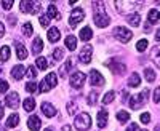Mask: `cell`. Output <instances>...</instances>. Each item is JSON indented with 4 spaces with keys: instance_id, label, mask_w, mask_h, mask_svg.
<instances>
[{
    "instance_id": "37",
    "label": "cell",
    "mask_w": 160,
    "mask_h": 131,
    "mask_svg": "<svg viewBox=\"0 0 160 131\" xmlns=\"http://www.w3.org/2000/svg\"><path fill=\"white\" fill-rule=\"evenodd\" d=\"M62 56H64V51L61 48H56L55 51H53V58H55V61H61Z\"/></svg>"
},
{
    "instance_id": "21",
    "label": "cell",
    "mask_w": 160,
    "mask_h": 131,
    "mask_svg": "<svg viewBox=\"0 0 160 131\" xmlns=\"http://www.w3.org/2000/svg\"><path fill=\"white\" fill-rule=\"evenodd\" d=\"M127 22H128L130 26H133V27H138L139 22H141V18H139L138 13H131V15L127 16Z\"/></svg>"
},
{
    "instance_id": "7",
    "label": "cell",
    "mask_w": 160,
    "mask_h": 131,
    "mask_svg": "<svg viewBox=\"0 0 160 131\" xmlns=\"http://www.w3.org/2000/svg\"><path fill=\"white\" fill-rule=\"evenodd\" d=\"M85 80H87V75L83 72H80V70H75L71 75V85L74 88H82V85L85 83Z\"/></svg>"
},
{
    "instance_id": "16",
    "label": "cell",
    "mask_w": 160,
    "mask_h": 131,
    "mask_svg": "<svg viewBox=\"0 0 160 131\" xmlns=\"http://www.w3.org/2000/svg\"><path fill=\"white\" fill-rule=\"evenodd\" d=\"M15 46H16V55H18V59L24 61L26 58H28V50H26V46H24L22 43H19V42H16V43H15Z\"/></svg>"
},
{
    "instance_id": "33",
    "label": "cell",
    "mask_w": 160,
    "mask_h": 131,
    "mask_svg": "<svg viewBox=\"0 0 160 131\" xmlns=\"http://www.w3.org/2000/svg\"><path fill=\"white\" fill-rule=\"evenodd\" d=\"M144 77H146V80H148L149 83H152L155 80V72L152 69H146L144 70Z\"/></svg>"
},
{
    "instance_id": "50",
    "label": "cell",
    "mask_w": 160,
    "mask_h": 131,
    "mask_svg": "<svg viewBox=\"0 0 160 131\" xmlns=\"http://www.w3.org/2000/svg\"><path fill=\"white\" fill-rule=\"evenodd\" d=\"M62 131H72V128H71L69 125H64V126H62Z\"/></svg>"
},
{
    "instance_id": "23",
    "label": "cell",
    "mask_w": 160,
    "mask_h": 131,
    "mask_svg": "<svg viewBox=\"0 0 160 131\" xmlns=\"http://www.w3.org/2000/svg\"><path fill=\"white\" fill-rule=\"evenodd\" d=\"M42 50H43V42H42V38H40V37H35L34 42H32V51H34V55L40 53Z\"/></svg>"
},
{
    "instance_id": "58",
    "label": "cell",
    "mask_w": 160,
    "mask_h": 131,
    "mask_svg": "<svg viewBox=\"0 0 160 131\" xmlns=\"http://www.w3.org/2000/svg\"><path fill=\"white\" fill-rule=\"evenodd\" d=\"M0 72H2V69H0Z\"/></svg>"
},
{
    "instance_id": "35",
    "label": "cell",
    "mask_w": 160,
    "mask_h": 131,
    "mask_svg": "<svg viewBox=\"0 0 160 131\" xmlns=\"http://www.w3.org/2000/svg\"><path fill=\"white\" fill-rule=\"evenodd\" d=\"M148 18H149V24H155V22L158 21V13H157V10H151L149 15H148Z\"/></svg>"
},
{
    "instance_id": "3",
    "label": "cell",
    "mask_w": 160,
    "mask_h": 131,
    "mask_svg": "<svg viewBox=\"0 0 160 131\" xmlns=\"http://www.w3.org/2000/svg\"><path fill=\"white\" fill-rule=\"evenodd\" d=\"M114 37L117 38L120 43H128L131 40L133 34H131L130 29H125V27H122V26H118V27L114 29Z\"/></svg>"
},
{
    "instance_id": "49",
    "label": "cell",
    "mask_w": 160,
    "mask_h": 131,
    "mask_svg": "<svg viewBox=\"0 0 160 131\" xmlns=\"http://www.w3.org/2000/svg\"><path fill=\"white\" fill-rule=\"evenodd\" d=\"M3 34H5V27H3V24L0 22V38L3 37Z\"/></svg>"
},
{
    "instance_id": "41",
    "label": "cell",
    "mask_w": 160,
    "mask_h": 131,
    "mask_svg": "<svg viewBox=\"0 0 160 131\" xmlns=\"http://www.w3.org/2000/svg\"><path fill=\"white\" fill-rule=\"evenodd\" d=\"M50 18L45 15V16H40V26H42V27H48V24H50Z\"/></svg>"
},
{
    "instance_id": "28",
    "label": "cell",
    "mask_w": 160,
    "mask_h": 131,
    "mask_svg": "<svg viewBox=\"0 0 160 131\" xmlns=\"http://www.w3.org/2000/svg\"><path fill=\"white\" fill-rule=\"evenodd\" d=\"M10 55H11V51H10V46L3 45L2 48H0V61H8L10 59Z\"/></svg>"
},
{
    "instance_id": "12",
    "label": "cell",
    "mask_w": 160,
    "mask_h": 131,
    "mask_svg": "<svg viewBox=\"0 0 160 131\" xmlns=\"http://www.w3.org/2000/svg\"><path fill=\"white\" fill-rule=\"evenodd\" d=\"M28 126L31 131H38L40 128H42V122H40V119L37 115H32L29 117V120H28Z\"/></svg>"
},
{
    "instance_id": "10",
    "label": "cell",
    "mask_w": 160,
    "mask_h": 131,
    "mask_svg": "<svg viewBox=\"0 0 160 131\" xmlns=\"http://www.w3.org/2000/svg\"><path fill=\"white\" fill-rule=\"evenodd\" d=\"M91 53H93V48H91V45H85V46L82 48V51H80V55H78L80 62L88 64V62L91 61Z\"/></svg>"
},
{
    "instance_id": "27",
    "label": "cell",
    "mask_w": 160,
    "mask_h": 131,
    "mask_svg": "<svg viewBox=\"0 0 160 131\" xmlns=\"http://www.w3.org/2000/svg\"><path fill=\"white\" fill-rule=\"evenodd\" d=\"M66 46H68V50L74 51L77 48V38L74 35H68L66 37Z\"/></svg>"
},
{
    "instance_id": "53",
    "label": "cell",
    "mask_w": 160,
    "mask_h": 131,
    "mask_svg": "<svg viewBox=\"0 0 160 131\" xmlns=\"http://www.w3.org/2000/svg\"><path fill=\"white\" fill-rule=\"evenodd\" d=\"M2 117H3V107H2V104H0V120H2Z\"/></svg>"
},
{
    "instance_id": "44",
    "label": "cell",
    "mask_w": 160,
    "mask_h": 131,
    "mask_svg": "<svg viewBox=\"0 0 160 131\" xmlns=\"http://www.w3.org/2000/svg\"><path fill=\"white\" fill-rule=\"evenodd\" d=\"M152 99H154V102H160V86L154 90V98Z\"/></svg>"
},
{
    "instance_id": "59",
    "label": "cell",
    "mask_w": 160,
    "mask_h": 131,
    "mask_svg": "<svg viewBox=\"0 0 160 131\" xmlns=\"http://www.w3.org/2000/svg\"><path fill=\"white\" fill-rule=\"evenodd\" d=\"M142 131H146V129H142Z\"/></svg>"
},
{
    "instance_id": "1",
    "label": "cell",
    "mask_w": 160,
    "mask_h": 131,
    "mask_svg": "<svg viewBox=\"0 0 160 131\" xmlns=\"http://www.w3.org/2000/svg\"><path fill=\"white\" fill-rule=\"evenodd\" d=\"M93 19H95V24L98 26V27H101V29L108 27V26L111 24V18H109V15H106L102 3H96L95 2V15H93Z\"/></svg>"
},
{
    "instance_id": "40",
    "label": "cell",
    "mask_w": 160,
    "mask_h": 131,
    "mask_svg": "<svg viewBox=\"0 0 160 131\" xmlns=\"http://www.w3.org/2000/svg\"><path fill=\"white\" fill-rule=\"evenodd\" d=\"M35 90H37V83H34V82L26 83V91H29V93H35Z\"/></svg>"
},
{
    "instance_id": "46",
    "label": "cell",
    "mask_w": 160,
    "mask_h": 131,
    "mask_svg": "<svg viewBox=\"0 0 160 131\" xmlns=\"http://www.w3.org/2000/svg\"><path fill=\"white\" fill-rule=\"evenodd\" d=\"M7 90H8V83L5 80H0V93H5Z\"/></svg>"
},
{
    "instance_id": "26",
    "label": "cell",
    "mask_w": 160,
    "mask_h": 131,
    "mask_svg": "<svg viewBox=\"0 0 160 131\" xmlns=\"http://www.w3.org/2000/svg\"><path fill=\"white\" fill-rule=\"evenodd\" d=\"M91 37H93V31H91V27H88V26L80 31V38H82L83 42H88Z\"/></svg>"
},
{
    "instance_id": "19",
    "label": "cell",
    "mask_w": 160,
    "mask_h": 131,
    "mask_svg": "<svg viewBox=\"0 0 160 131\" xmlns=\"http://www.w3.org/2000/svg\"><path fill=\"white\" fill-rule=\"evenodd\" d=\"M128 85H130L131 88H136V86L141 85V77H139L138 72H133V74L130 75V78H128Z\"/></svg>"
},
{
    "instance_id": "45",
    "label": "cell",
    "mask_w": 160,
    "mask_h": 131,
    "mask_svg": "<svg viewBox=\"0 0 160 131\" xmlns=\"http://www.w3.org/2000/svg\"><path fill=\"white\" fill-rule=\"evenodd\" d=\"M75 110H77V106H75V104H72V102H69V104H68V112H69L71 115H74Z\"/></svg>"
},
{
    "instance_id": "25",
    "label": "cell",
    "mask_w": 160,
    "mask_h": 131,
    "mask_svg": "<svg viewBox=\"0 0 160 131\" xmlns=\"http://www.w3.org/2000/svg\"><path fill=\"white\" fill-rule=\"evenodd\" d=\"M22 106H24V110L32 112V110L35 109V99H34V98H26L24 102H22Z\"/></svg>"
},
{
    "instance_id": "15",
    "label": "cell",
    "mask_w": 160,
    "mask_h": 131,
    "mask_svg": "<svg viewBox=\"0 0 160 131\" xmlns=\"http://www.w3.org/2000/svg\"><path fill=\"white\" fill-rule=\"evenodd\" d=\"M151 59L154 61V64L160 69V45H155L151 51Z\"/></svg>"
},
{
    "instance_id": "56",
    "label": "cell",
    "mask_w": 160,
    "mask_h": 131,
    "mask_svg": "<svg viewBox=\"0 0 160 131\" xmlns=\"http://www.w3.org/2000/svg\"><path fill=\"white\" fill-rule=\"evenodd\" d=\"M0 131H5V128H2V126H0Z\"/></svg>"
},
{
    "instance_id": "8",
    "label": "cell",
    "mask_w": 160,
    "mask_h": 131,
    "mask_svg": "<svg viewBox=\"0 0 160 131\" xmlns=\"http://www.w3.org/2000/svg\"><path fill=\"white\" fill-rule=\"evenodd\" d=\"M83 18H85L83 8H74V11L71 13V26H72V27H75L80 21H83Z\"/></svg>"
},
{
    "instance_id": "18",
    "label": "cell",
    "mask_w": 160,
    "mask_h": 131,
    "mask_svg": "<svg viewBox=\"0 0 160 131\" xmlns=\"http://www.w3.org/2000/svg\"><path fill=\"white\" fill-rule=\"evenodd\" d=\"M43 80H45V83H47L50 88H55V86L58 85V77H56L55 72H50V74L43 78Z\"/></svg>"
},
{
    "instance_id": "51",
    "label": "cell",
    "mask_w": 160,
    "mask_h": 131,
    "mask_svg": "<svg viewBox=\"0 0 160 131\" xmlns=\"http://www.w3.org/2000/svg\"><path fill=\"white\" fill-rule=\"evenodd\" d=\"M122 96H123V101L128 99V93H127V91H122Z\"/></svg>"
},
{
    "instance_id": "24",
    "label": "cell",
    "mask_w": 160,
    "mask_h": 131,
    "mask_svg": "<svg viewBox=\"0 0 160 131\" xmlns=\"http://www.w3.org/2000/svg\"><path fill=\"white\" fill-rule=\"evenodd\" d=\"M19 123V115L18 114H11L7 119V128H15Z\"/></svg>"
},
{
    "instance_id": "39",
    "label": "cell",
    "mask_w": 160,
    "mask_h": 131,
    "mask_svg": "<svg viewBox=\"0 0 160 131\" xmlns=\"http://www.w3.org/2000/svg\"><path fill=\"white\" fill-rule=\"evenodd\" d=\"M139 120H141V123H144V125H148V123L151 122V114H148V112H144V114H141V117H139Z\"/></svg>"
},
{
    "instance_id": "5",
    "label": "cell",
    "mask_w": 160,
    "mask_h": 131,
    "mask_svg": "<svg viewBox=\"0 0 160 131\" xmlns=\"http://www.w3.org/2000/svg\"><path fill=\"white\" fill-rule=\"evenodd\" d=\"M106 66H108V67L111 69V72H114L115 75H122V74H125V70H127L125 64H123V62H120L118 59L108 61V62H106Z\"/></svg>"
},
{
    "instance_id": "34",
    "label": "cell",
    "mask_w": 160,
    "mask_h": 131,
    "mask_svg": "<svg viewBox=\"0 0 160 131\" xmlns=\"http://www.w3.org/2000/svg\"><path fill=\"white\" fill-rule=\"evenodd\" d=\"M114 99H115V93H114V91H108V93L104 95V98H102V104H109Z\"/></svg>"
},
{
    "instance_id": "6",
    "label": "cell",
    "mask_w": 160,
    "mask_h": 131,
    "mask_svg": "<svg viewBox=\"0 0 160 131\" xmlns=\"http://www.w3.org/2000/svg\"><path fill=\"white\" fill-rule=\"evenodd\" d=\"M22 13H38L40 11V2H29V0H22L19 3Z\"/></svg>"
},
{
    "instance_id": "54",
    "label": "cell",
    "mask_w": 160,
    "mask_h": 131,
    "mask_svg": "<svg viewBox=\"0 0 160 131\" xmlns=\"http://www.w3.org/2000/svg\"><path fill=\"white\" fill-rule=\"evenodd\" d=\"M154 131H160V123H158V125L155 126V129H154Z\"/></svg>"
},
{
    "instance_id": "55",
    "label": "cell",
    "mask_w": 160,
    "mask_h": 131,
    "mask_svg": "<svg viewBox=\"0 0 160 131\" xmlns=\"http://www.w3.org/2000/svg\"><path fill=\"white\" fill-rule=\"evenodd\" d=\"M45 131H53V128H47V129H45Z\"/></svg>"
},
{
    "instance_id": "9",
    "label": "cell",
    "mask_w": 160,
    "mask_h": 131,
    "mask_svg": "<svg viewBox=\"0 0 160 131\" xmlns=\"http://www.w3.org/2000/svg\"><path fill=\"white\" fill-rule=\"evenodd\" d=\"M90 83L93 86H102L104 85V77L98 72V70H90Z\"/></svg>"
},
{
    "instance_id": "4",
    "label": "cell",
    "mask_w": 160,
    "mask_h": 131,
    "mask_svg": "<svg viewBox=\"0 0 160 131\" xmlns=\"http://www.w3.org/2000/svg\"><path fill=\"white\" fill-rule=\"evenodd\" d=\"M148 93H149V91H148V90H144L141 95L131 96V99H130V107H131V109H139L142 104L148 101Z\"/></svg>"
},
{
    "instance_id": "38",
    "label": "cell",
    "mask_w": 160,
    "mask_h": 131,
    "mask_svg": "<svg viewBox=\"0 0 160 131\" xmlns=\"http://www.w3.org/2000/svg\"><path fill=\"white\" fill-rule=\"evenodd\" d=\"M148 40H144V38H142V40H139L138 43H136V50L138 51H146V48H148Z\"/></svg>"
},
{
    "instance_id": "2",
    "label": "cell",
    "mask_w": 160,
    "mask_h": 131,
    "mask_svg": "<svg viewBox=\"0 0 160 131\" xmlns=\"http://www.w3.org/2000/svg\"><path fill=\"white\" fill-rule=\"evenodd\" d=\"M74 126H75L78 131H87V129L91 126V117H90L87 112L80 114L77 119H75V122H74Z\"/></svg>"
},
{
    "instance_id": "42",
    "label": "cell",
    "mask_w": 160,
    "mask_h": 131,
    "mask_svg": "<svg viewBox=\"0 0 160 131\" xmlns=\"http://www.w3.org/2000/svg\"><path fill=\"white\" fill-rule=\"evenodd\" d=\"M51 88L45 83V80H42V83H40V86H38V91H40V93H47V91H50Z\"/></svg>"
},
{
    "instance_id": "20",
    "label": "cell",
    "mask_w": 160,
    "mask_h": 131,
    "mask_svg": "<svg viewBox=\"0 0 160 131\" xmlns=\"http://www.w3.org/2000/svg\"><path fill=\"white\" fill-rule=\"evenodd\" d=\"M47 34H48V40H50V42H53V43L58 42V40H59V37H61V32H59L56 27H50Z\"/></svg>"
},
{
    "instance_id": "47",
    "label": "cell",
    "mask_w": 160,
    "mask_h": 131,
    "mask_svg": "<svg viewBox=\"0 0 160 131\" xmlns=\"http://www.w3.org/2000/svg\"><path fill=\"white\" fill-rule=\"evenodd\" d=\"M2 5H3V8H5V10H11V7H13V2H11V0H3V2H2Z\"/></svg>"
},
{
    "instance_id": "14",
    "label": "cell",
    "mask_w": 160,
    "mask_h": 131,
    "mask_svg": "<svg viewBox=\"0 0 160 131\" xmlns=\"http://www.w3.org/2000/svg\"><path fill=\"white\" fill-rule=\"evenodd\" d=\"M42 112H43L47 117H55V115H56L55 106H53V104H50V102H43V104H42Z\"/></svg>"
},
{
    "instance_id": "30",
    "label": "cell",
    "mask_w": 160,
    "mask_h": 131,
    "mask_svg": "<svg viewBox=\"0 0 160 131\" xmlns=\"http://www.w3.org/2000/svg\"><path fill=\"white\" fill-rule=\"evenodd\" d=\"M117 120H118L120 123L128 122V120H130V114H128V112H125V110H120V112L117 114Z\"/></svg>"
},
{
    "instance_id": "13",
    "label": "cell",
    "mask_w": 160,
    "mask_h": 131,
    "mask_svg": "<svg viewBox=\"0 0 160 131\" xmlns=\"http://www.w3.org/2000/svg\"><path fill=\"white\" fill-rule=\"evenodd\" d=\"M108 117H109L108 109H101L98 112V126L99 128H106V125H108Z\"/></svg>"
},
{
    "instance_id": "11",
    "label": "cell",
    "mask_w": 160,
    "mask_h": 131,
    "mask_svg": "<svg viewBox=\"0 0 160 131\" xmlns=\"http://www.w3.org/2000/svg\"><path fill=\"white\" fill-rule=\"evenodd\" d=\"M5 102H7V106H8V107H11V109H18V106H19V96H18V93H10V95L7 96Z\"/></svg>"
},
{
    "instance_id": "57",
    "label": "cell",
    "mask_w": 160,
    "mask_h": 131,
    "mask_svg": "<svg viewBox=\"0 0 160 131\" xmlns=\"http://www.w3.org/2000/svg\"><path fill=\"white\" fill-rule=\"evenodd\" d=\"M158 19H160V13H158Z\"/></svg>"
},
{
    "instance_id": "31",
    "label": "cell",
    "mask_w": 160,
    "mask_h": 131,
    "mask_svg": "<svg viewBox=\"0 0 160 131\" xmlns=\"http://www.w3.org/2000/svg\"><path fill=\"white\" fill-rule=\"evenodd\" d=\"M98 98H99V95L96 93V91H91V93L88 95V99H87V102L90 104V106H95V104H96V101H98Z\"/></svg>"
},
{
    "instance_id": "17",
    "label": "cell",
    "mask_w": 160,
    "mask_h": 131,
    "mask_svg": "<svg viewBox=\"0 0 160 131\" xmlns=\"http://www.w3.org/2000/svg\"><path fill=\"white\" fill-rule=\"evenodd\" d=\"M26 69L22 67L21 64H18V66H15V67H13V70H11V75H13V78H15V80H21V78L24 77V72Z\"/></svg>"
},
{
    "instance_id": "32",
    "label": "cell",
    "mask_w": 160,
    "mask_h": 131,
    "mask_svg": "<svg viewBox=\"0 0 160 131\" xmlns=\"http://www.w3.org/2000/svg\"><path fill=\"white\" fill-rule=\"evenodd\" d=\"M35 64H37V67H38L40 70H45L47 66H48L47 58H37V59H35Z\"/></svg>"
},
{
    "instance_id": "36",
    "label": "cell",
    "mask_w": 160,
    "mask_h": 131,
    "mask_svg": "<svg viewBox=\"0 0 160 131\" xmlns=\"http://www.w3.org/2000/svg\"><path fill=\"white\" fill-rule=\"evenodd\" d=\"M32 32H34V31H32V24H31V22H26V24L22 26V34H24L26 37H31Z\"/></svg>"
},
{
    "instance_id": "52",
    "label": "cell",
    "mask_w": 160,
    "mask_h": 131,
    "mask_svg": "<svg viewBox=\"0 0 160 131\" xmlns=\"http://www.w3.org/2000/svg\"><path fill=\"white\" fill-rule=\"evenodd\" d=\"M155 40H157V42H160V29H158V31H157V34H155Z\"/></svg>"
},
{
    "instance_id": "43",
    "label": "cell",
    "mask_w": 160,
    "mask_h": 131,
    "mask_svg": "<svg viewBox=\"0 0 160 131\" xmlns=\"http://www.w3.org/2000/svg\"><path fill=\"white\" fill-rule=\"evenodd\" d=\"M26 75H28L29 78H34V77L37 75V70H35V67H34V66H31V67H28V72H26Z\"/></svg>"
},
{
    "instance_id": "48",
    "label": "cell",
    "mask_w": 160,
    "mask_h": 131,
    "mask_svg": "<svg viewBox=\"0 0 160 131\" xmlns=\"http://www.w3.org/2000/svg\"><path fill=\"white\" fill-rule=\"evenodd\" d=\"M127 131H138V125H136V123H131L130 128H128Z\"/></svg>"
},
{
    "instance_id": "22",
    "label": "cell",
    "mask_w": 160,
    "mask_h": 131,
    "mask_svg": "<svg viewBox=\"0 0 160 131\" xmlns=\"http://www.w3.org/2000/svg\"><path fill=\"white\" fill-rule=\"evenodd\" d=\"M47 16L51 19H61V13L58 11V8L55 5H48V11H47Z\"/></svg>"
},
{
    "instance_id": "29",
    "label": "cell",
    "mask_w": 160,
    "mask_h": 131,
    "mask_svg": "<svg viewBox=\"0 0 160 131\" xmlns=\"http://www.w3.org/2000/svg\"><path fill=\"white\" fill-rule=\"evenodd\" d=\"M72 67V61L71 59H68V61H66V64L62 66V67H61V70H59V75L61 77H66V75H68V72H69V69Z\"/></svg>"
}]
</instances>
